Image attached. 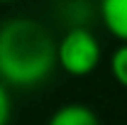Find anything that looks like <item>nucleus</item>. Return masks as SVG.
Wrapping results in <instances>:
<instances>
[{"mask_svg":"<svg viewBox=\"0 0 127 125\" xmlns=\"http://www.w3.org/2000/svg\"><path fill=\"white\" fill-rule=\"evenodd\" d=\"M56 44L37 20L12 17L0 25V78L7 86L32 88L59 66Z\"/></svg>","mask_w":127,"mask_h":125,"instance_id":"obj_1","label":"nucleus"},{"mask_svg":"<svg viewBox=\"0 0 127 125\" xmlns=\"http://www.w3.org/2000/svg\"><path fill=\"white\" fill-rule=\"evenodd\" d=\"M100 42L86 27H71L56 44L59 66L68 76H91L100 64Z\"/></svg>","mask_w":127,"mask_h":125,"instance_id":"obj_2","label":"nucleus"},{"mask_svg":"<svg viewBox=\"0 0 127 125\" xmlns=\"http://www.w3.org/2000/svg\"><path fill=\"white\" fill-rule=\"evenodd\" d=\"M100 17L115 39L127 42V0H100Z\"/></svg>","mask_w":127,"mask_h":125,"instance_id":"obj_3","label":"nucleus"},{"mask_svg":"<svg viewBox=\"0 0 127 125\" xmlns=\"http://www.w3.org/2000/svg\"><path fill=\"white\" fill-rule=\"evenodd\" d=\"M47 125H100L93 108L83 103H66L49 115Z\"/></svg>","mask_w":127,"mask_h":125,"instance_id":"obj_4","label":"nucleus"},{"mask_svg":"<svg viewBox=\"0 0 127 125\" xmlns=\"http://www.w3.org/2000/svg\"><path fill=\"white\" fill-rule=\"evenodd\" d=\"M110 74L122 88H127V42H120V47L110 54Z\"/></svg>","mask_w":127,"mask_h":125,"instance_id":"obj_5","label":"nucleus"},{"mask_svg":"<svg viewBox=\"0 0 127 125\" xmlns=\"http://www.w3.org/2000/svg\"><path fill=\"white\" fill-rule=\"evenodd\" d=\"M10 115H12V103L7 93V83L0 78V125H10Z\"/></svg>","mask_w":127,"mask_h":125,"instance_id":"obj_6","label":"nucleus"},{"mask_svg":"<svg viewBox=\"0 0 127 125\" xmlns=\"http://www.w3.org/2000/svg\"><path fill=\"white\" fill-rule=\"evenodd\" d=\"M0 2H12V0H0Z\"/></svg>","mask_w":127,"mask_h":125,"instance_id":"obj_7","label":"nucleus"}]
</instances>
